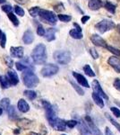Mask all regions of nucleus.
Returning <instances> with one entry per match:
<instances>
[{"label":"nucleus","mask_w":120,"mask_h":135,"mask_svg":"<svg viewBox=\"0 0 120 135\" xmlns=\"http://www.w3.org/2000/svg\"><path fill=\"white\" fill-rule=\"evenodd\" d=\"M5 60H6V64H7V66L9 68H13V66H14V61H13L12 59L10 57H8V56H6Z\"/></svg>","instance_id":"obj_43"},{"label":"nucleus","mask_w":120,"mask_h":135,"mask_svg":"<svg viewBox=\"0 0 120 135\" xmlns=\"http://www.w3.org/2000/svg\"><path fill=\"white\" fill-rule=\"evenodd\" d=\"M6 36L5 33L2 34L1 38H0V46L2 48H5L6 47Z\"/></svg>","instance_id":"obj_39"},{"label":"nucleus","mask_w":120,"mask_h":135,"mask_svg":"<svg viewBox=\"0 0 120 135\" xmlns=\"http://www.w3.org/2000/svg\"><path fill=\"white\" fill-rule=\"evenodd\" d=\"M69 34H70V36L72 37V38L77 39V40H80V39H82V37H84L82 31H79V30L75 29V28L73 30H71V31L69 32Z\"/></svg>","instance_id":"obj_23"},{"label":"nucleus","mask_w":120,"mask_h":135,"mask_svg":"<svg viewBox=\"0 0 120 135\" xmlns=\"http://www.w3.org/2000/svg\"><path fill=\"white\" fill-rule=\"evenodd\" d=\"M23 81L27 88H32L37 86L40 80H39V78L34 74L33 69H27L23 72Z\"/></svg>","instance_id":"obj_2"},{"label":"nucleus","mask_w":120,"mask_h":135,"mask_svg":"<svg viewBox=\"0 0 120 135\" xmlns=\"http://www.w3.org/2000/svg\"><path fill=\"white\" fill-rule=\"evenodd\" d=\"M106 135H114L112 133V132L109 130V128H108V127L106 128Z\"/></svg>","instance_id":"obj_46"},{"label":"nucleus","mask_w":120,"mask_h":135,"mask_svg":"<svg viewBox=\"0 0 120 135\" xmlns=\"http://www.w3.org/2000/svg\"><path fill=\"white\" fill-rule=\"evenodd\" d=\"M77 125H78V130H79L80 133L82 135H91V132L89 130L88 126L86 125V123L82 120H78Z\"/></svg>","instance_id":"obj_16"},{"label":"nucleus","mask_w":120,"mask_h":135,"mask_svg":"<svg viewBox=\"0 0 120 135\" xmlns=\"http://www.w3.org/2000/svg\"><path fill=\"white\" fill-rule=\"evenodd\" d=\"M56 30L54 29V28H49V29L47 30V32H45V35L44 37L46 38V40L48 42H52L56 39V36H55V33H56Z\"/></svg>","instance_id":"obj_20"},{"label":"nucleus","mask_w":120,"mask_h":135,"mask_svg":"<svg viewBox=\"0 0 120 135\" xmlns=\"http://www.w3.org/2000/svg\"><path fill=\"white\" fill-rule=\"evenodd\" d=\"M104 7H105L109 13H111V14H115V12H116V6L113 5L112 3H110V2H106V3L104 4Z\"/></svg>","instance_id":"obj_26"},{"label":"nucleus","mask_w":120,"mask_h":135,"mask_svg":"<svg viewBox=\"0 0 120 135\" xmlns=\"http://www.w3.org/2000/svg\"><path fill=\"white\" fill-rule=\"evenodd\" d=\"M90 53H91V55L92 56V58L95 59V60H97V59L99 58V53H98L97 51H96L95 49H93V48H91L90 49Z\"/></svg>","instance_id":"obj_42"},{"label":"nucleus","mask_w":120,"mask_h":135,"mask_svg":"<svg viewBox=\"0 0 120 135\" xmlns=\"http://www.w3.org/2000/svg\"><path fill=\"white\" fill-rule=\"evenodd\" d=\"M10 53L13 58L22 59L23 57V48L21 46L18 47H11Z\"/></svg>","instance_id":"obj_14"},{"label":"nucleus","mask_w":120,"mask_h":135,"mask_svg":"<svg viewBox=\"0 0 120 135\" xmlns=\"http://www.w3.org/2000/svg\"><path fill=\"white\" fill-rule=\"evenodd\" d=\"M0 85H1L2 88H4V89L8 88L10 86V83L6 76H1V77H0Z\"/></svg>","instance_id":"obj_24"},{"label":"nucleus","mask_w":120,"mask_h":135,"mask_svg":"<svg viewBox=\"0 0 120 135\" xmlns=\"http://www.w3.org/2000/svg\"><path fill=\"white\" fill-rule=\"evenodd\" d=\"M23 41L25 44H30L34 41V34L30 30H27L23 36Z\"/></svg>","instance_id":"obj_18"},{"label":"nucleus","mask_w":120,"mask_h":135,"mask_svg":"<svg viewBox=\"0 0 120 135\" xmlns=\"http://www.w3.org/2000/svg\"><path fill=\"white\" fill-rule=\"evenodd\" d=\"M59 70V68L54 64H47L42 68L40 73L44 78H49L56 75Z\"/></svg>","instance_id":"obj_6"},{"label":"nucleus","mask_w":120,"mask_h":135,"mask_svg":"<svg viewBox=\"0 0 120 135\" xmlns=\"http://www.w3.org/2000/svg\"><path fill=\"white\" fill-rule=\"evenodd\" d=\"M88 20H90V16H82V19H81V22H82V23H86V22L88 21Z\"/></svg>","instance_id":"obj_45"},{"label":"nucleus","mask_w":120,"mask_h":135,"mask_svg":"<svg viewBox=\"0 0 120 135\" xmlns=\"http://www.w3.org/2000/svg\"><path fill=\"white\" fill-rule=\"evenodd\" d=\"M85 120H86V125L88 126L89 130H90V132L92 133L93 135H102L101 132L99 130V128L97 127L94 123H93V121L91 119L90 116H86L85 117Z\"/></svg>","instance_id":"obj_9"},{"label":"nucleus","mask_w":120,"mask_h":135,"mask_svg":"<svg viewBox=\"0 0 120 135\" xmlns=\"http://www.w3.org/2000/svg\"><path fill=\"white\" fill-rule=\"evenodd\" d=\"M42 105L46 111V116H47L48 121L50 122L53 119H55L56 117V113L54 106L46 100H42Z\"/></svg>","instance_id":"obj_7"},{"label":"nucleus","mask_w":120,"mask_h":135,"mask_svg":"<svg viewBox=\"0 0 120 135\" xmlns=\"http://www.w3.org/2000/svg\"><path fill=\"white\" fill-rule=\"evenodd\" d=\"M105 116L107 117V119H108V121H109L110 123H112V124L114 125L115 127L117 128V130H118V132H120V124H119V123H117V122L116 121L115 119H113V117H111L109 114H107V113H106V114H105Z\"/></svg>","instance_id":"obj_27"},{"label":"nucleus","mask_w":120,"mask_h":135,"mask_svg":"<svg viewBox=\"0 0 120 135\" xmlns=\"http://www.w3.org/2000/svg\"><path fill=\"white\" fill-rule=\"evenodd\" d=\"M116 27H117V31L120 33V23H119V25H117V26H116Z\"/></svg>","instance_id":"obj_47"},{"label":"nucleus","mask_w":120,"mask_h":135,"mask_svg":"<svg viewBox=\"0 0 120 135\" xmlns=\"http://www.w3.org/2000/svg\"><path fill=\"white\" fill-rule=\"evenodd\" d=\"M2 114H3V108L0 106V115H2Z\"/></svg>","instance_id":"obj_49"},{"label":"nucleus","mask_w":120,"mask_h":135,"mask_svg":"<svg viewBox=\"0 0 120 135\" xmlns=\"http://www.w3.org/2000/svg\"><path fill=\"white\" fill-rule=\"evenodd\" d=\"M2 34H3V32H2V31H1V29H0V38H1Z\"/></svg>","instance_id":"obj_51"},{"label":"nucleus","mask_w":120,"mask_h":135,"mask_svg":"<svg viewBox=\"0 0 120 135\" xmlns=\"http://www.w3.org/2000/svg\"><path fill=\"white\" fill-rule=\"evenodd\" d=\"M50 126L52 128H54L56 131H60V132H64L66 129V123L65 121L62 119H59L58 117H56L55 119H53L52 121L49 122Z\"/></svg>","instance_id":"obj_8"},{"label":"nucleus","mask_w":120,"mask_h":135,"mask_svg":"<svg viewBox=\"0 0 120 135\" xmlns=\"http://www.w3.org/2000/svg\"><path fill=\"white\" fill-rule=\"evenodd\" d=\"M23 94H24L25 97L30 100H34L37 97L36 92H34V91H32V90H25L24 92H23Z\"/></svg>","instance_id":"obj_25"},{"label":"nucleus","mask_w":120,"mask_h":135,"mask_svg":"<svg viewBox=\"0 0 120 135\" xmlns=\"http://www.w3.org/2000/svg\"><path fill=\"white\" fill-rule=\"evenodd\" d=\"M88 6L91 10H99L103 6V2L101 0H89Z\"/></svg>","instance_id":"obj_17"},{"label":"nucleus","mask_w":120,"mask_h":135,"mask_svg":"<svg viewBox=\"0 0 120 135\" xmlns=\"http://www.w3.org/2000/svg\"><path fill=\"white\" fill-rule=\"evenodd\" d=\"M58 18L59 19L61 22H64V23H68L72 20V16H68V15H58Z\"/></svg>","instance_id":"obj_30"},{"label":"nucleus","mask_w":120,"mask_h":135,"mask_svg":"<svg viewBox=\"0 0 120 135\" xmlns=\"http://www.w3.org/2000/svg\"><path fill=\"white\" fill-rule=\"evenodd\" d=\"M84 71L87 76H89V77H95L94 71L91 69L90 65H85V66L84 67Z\"/></svg>","instance_id":"obj_28"},{"label":"nucleus","mask_w":120,"mask_h":135,"mask_svg":"<svg viewBox=\"0 0 120 135\" xmlns=\"http://www.w3.org/2000/svg\"><path fill=\"white\" fill-rule=\"evenodd\" d=\"M66 123V126L69 128H74L75 126L77 125V121L76 120H69V121H66L65 122Z\"/></svg>","instance_id":"obj_38"},{"label":"nucleus","mask_w":120,"mask_h":135,"mask_svg":"<svg viewBox=\"0 0 120 135\" xmlns=\"http://www.w3.org/2000/svg\"><path fill=\"white\" fill-rule=\"evenodd\" d=\"M6 77L8 79V81H9L10 85H12V86H15V85H17V84L19 83L18 75H17V73L14 72V71L8 70L7 73H6Z\"/></svg>","instance_id":"obj_11"},{"label":"nucleus","mask_w":120,"mask_h":135,"mask_svg":"<svg viewBox=\"0 0 120 135\" xmlns=\"http://www.w3.org/2000/svg\"><path fill=\"white\" fill-rule=\"evenodd\" d=\"M12 9H13V7L10 5H5V6H2V10H3L5 13H6V14H9V13H11Z\"/></svg>","instance_id":"obj_41"},{"label":"nucleus","mask_w":120,"mask_h":135,"mask_svg":"<svg viewBox=\"0 0 120 135\" xmlns=\"http://www.w3.org/2000/svg\"><path fill=\"white\" fill-rule=\"evenodd\" d=\"M114 86L117 90L120 91V78H116V80L114 81Z\"/></svg>","instance_id":"obj_44"},{"label":"nucleus","mask_w":120,"mask_h":135,"mask_svg":"<svg viewBox=\"0 0 120 135\" xmlns=\"http://www.w3.org/2000/svg\"><path fill=\"white\" fill-rule=\"evenodd\" d=\"M32 59L35 64L42 65L47 60V50L43 43H40L34 48L32 53Z\"/></svg>","instance_id":"obj_1"},{"label":"nucleus","mask_w":120,"mask_h":135,"mask_svg":"<svg viewBox=\"0 0 120 135\" xmlns=\"http://www.w3.org/2000/svg\"><path fill=\"white\" fill-rule=\"evenodd\" d=\"M28 135H40V134H39V133H36V132H30V133L29 134H28Z\"/></svg>","instance_id":"obj_48"},{"label":"nucleus","mask_w":120,"mask_h":135,"mask_svg":"<svg viewBox=\"0 0 120 135\" xmlns=\"http://www.w3.org/2000/svg\"><path fill=\"white\" fill-rule=\"evenodd\" d=\"M39 16H40V18L45 22H47L48 23L52 25H55L58 22V16L55 15V13L51 12L49 10H44L40 9V13H39Z\"/></svg>","instance_id":"obj_4"},{"label":"nucleus","mask_w":120,"mask_h":135,"mask_svg":"<svg viewBox=\"0 0 120 135\" xmlns=\"http://www.w3.org/2000/svg\"><path fill=\"white\" fill-rule=\"evenodd\" d=\"M7 16H8V18L10 19V21L13 23V25H15V26H18L19 25V20L17 19V17L15 16L14 14H12V13H9V14H7Z\"/></svg>","instance_id":"obj_31"},{"label":"nucleus","mask_w":120,"mask_h":135,"mask_svg":"<svg viewBox=\"0 0 120 135\" xmlns=\"http://www.w3.org/2000/svg\"><path fill=\"white\" fill-rule=\"evenodd\" d=\"M40 11V8L39 7V6H33V7H32L29 9V13L32 17H36L39 16Z\"/></svg>","instance_id":"obj_29"},{"label":"nucleus","mask_w":120,"mask_h":135,"mask_svg":"<svg viewBox=\"0 0 120 135\" xmlns=\"http://www.w3.org/2000/svg\"><path fill=\"white\" fill-rule=\"evenodd\" d=\"M6 112H7V114L9 116L10 119H16L17 118V112L15 110V107L13 105H9L8 108L6 109Z\"/></svg>","instance_id":"obj_21"},{"label":"nucleus","mask_w":120,"mask_h":135,"mask_svg":"<svg viewBox=\"0 0 120 135\" xmlns=\"http://www.w3.org/2000/svg\"><path fill=\"white\" fill-rule=\"evenodd\" d=\"M6 3V0H0V4H4Z\"/></svg>","instance_id":"obj_50"},{"label":"nucleus","mask_w":120,"mask_h":135,"mask_svg":"<svg viewBox=\"0 0 120 135\" xmlns=\"http://www.w3.org/2000/svg\"><path fill=\"white\" fill-rule=\"evenodd\" d=\"M15 67H16L17 70H19V71H23V70H25V69H29V68L26 67L25 65H23L22 62H16L15 63Z\"/></svg>","instance_id":"obj_36"},{"label":"nucleus","mask_w":120,"mask_h":135,"mask_svg":"<svg viewBox=\"0 0 120 135\" xmlns=\"http://www.w3.org/2000/svg\"><path fill=\"white\" fill-rule=\"evenodd\" d=\"M92 88H93L94 93L97 94L98 95H100V97H103L104 99H107V100L108 99V97L105 94V92L103 91V89L101 88V86H100V85L98 80H93L92 81Z\"/></svg>","instance_id":"obj_10"},{"label":"nucleus","mask_w":120,"mask_h":135,"mask_svg":"<svg viewBox=\"0 0 120 135\" xmlns=\"http://www.w3.org/2000/svg\"><path fill=\"white\" fill-rule=\"evenodd\" d=\"M71 84H72V86H73V88L76 90V92L79 94L80 95H84V91L82 90V88H80V86H78V85H76L75 83H74L73 81H71Z\"/></svg>","instance_id":"obj_34"},{"label":"nucleus","mask_w":120,"mask_h":135,"mask_svg":"<svg viewBox=\"0 0 120 135\" xmlns=\"http://www.w3.org/2000/svg\"><path fill=\"white\" fill-rule=\"evenodd\" d=\"M108 63L117 73H120V59L119 58L116 57V56L109 57L108 60Z\"/></svg>","instance_id":"obj_12"},{"label":"nucleus","mask_w":120,"mask_h":135,"mask_svg":"<svg viewBox=\"0 0 120 135\" xmlns=\"http://www.w3.org/2000/svg\"><path fill=\"white\" fill-rule=\"evenodd\" d=\"M17 106H18V109L20 110L22 113H27L28 111L30 110V105L28 104V103L24 99L19 100L18 104H17Z\"/></svg>","instance_id":"obj_19"},{"label":"nucleus","mask_w":120,"mask_h":135,"mask_svg":"<svg viewBox=\"0 0 120 135\" xmlns=\"http://www.w3.org/2000/svg\"><path fill=\"white\" fill-rule=\"evenodd\" d=\"M9 105H10V100L8 98H3L0 101V106H1L3 109L6 110Z\"/></svg>","instance_id":"obj_32"},{"label":"nucleus","mask_w":120,"mask_h":135,"mask_svg":"<svg viewBox=\"0 0 120 135\" xmlns=\"http://www.w3.org/2000/svg\"><path fill=\"white\" fill-rule=\"evenodd\" d=\"M62 135H65V134H62Z\"/></svg>","instance_id":"obj_52"},{"label":"nucleus","mask_w":120,"mask_h":135,"mask_svg":"<svg viewBox=\"0 0 120 135\" xmlns=\"http://www.w3.org/2000/svg\"><path fill=\"white\" fill-rule=\"evenodd\" d=\"M110 110H111V112L114 114V115H115L116 117L119 118V117H120V110L118 109V108H117V107H110Z\"/></svg>","instance_id":"obj_40"},{"label":"nucleus","mask_w":120,"mask_h":135,"mask_svg":"<svg viewBox=\"0 0 120 135\" xmlns=\"http://www.w3.org/2000/svg\"><path fill=\"white\" fill-rule=\"evenodd\" d=\"M14 12H15V14L18 15V16H24V10L19 6H14Z\"/></svg>","instance_id":"obj_35"},{"label":"nucleus","mask_w":120,"mask_h":135,"mask_svg":"<svg viewBox=\"0 0 120 135\" xmlns=\"http://www.w3.org/2000/svg\"><path fill=\"white\" fill-rule=\"evenodd\" d=\"M106 48H107V49H108L110 52H112L113 54H115L116 56H117V57H120V50L116 49V48L112 47V46H108V45L106 46Z\"/></svg>","instance_id":"obj_33"},{"label":"nucleus","mask_w":120,"mask_h":135,"mask_svg":"<svg viewBox=\"0 0 120 135\" xmlns=\"http://www.w3.org/2000/svg\"><path fill=\"white\" fill-rule=\"evenodd\" d=\"M92 99H93V101H94V103L97 104L98 106H100V108L104 107V105H105V104H104L103 99H102L100 95H98L97 94L93 93L92 94Z\"/></svg>","instance_id":"obj_22"},{"label":"nucleus","mask_w":120,"mask_h":135,"mask_svg":"<svg viewBox=\"0 0 120 135\" xmlns=\"http://www.w3.org/2000/svg\"><path fill=\"white\" fill-rule=\"evenodd\" d=\"M91 41L93 44L96 45V46L104 47V48H106V46H107L106 41L103 40V38H101V37L100 35H98V34H92L91 37Z\"/></svg>","instance_id":"obj_13"},{"label":"nucleus","mask_w":120,"mask_h":135,"mask_svg":"<svg viewBox=\"0 0 120 135\" xmlns=\"http://www.w3.org/2000/svg\"><path fill=\"white\" fill-rule=\"evenodd\" d=\"M73 76L75 77V78L76 79V81L78 82V84H79L80 86H84V88H90V86H89V83H88V81H87V79L82 75V74H79V73L75 72V71H74V72H73Z\"/></svg>","instance_id":"obj_15"},{"label":"nucleus","mask_w":120,"mask_h":135,"mask_svg":"<svg viewBox=\"0 0 120 135\" xmlns=\"http://www.w3.org/2000/svg\"><path fill=\"white\" fill-rule=\"evenodd\" d=\"M45 32H46V31H45L44 27H43L41 25H39L38 28H37V33H38V35L39 36H44Z\"/></svg>","instance_id":"obj_37"},{"label":"nucleus","mask_w":120,"mask_h":135,"mask_svg":"<svg viewBox=\"0 0 120 135\" xmlns=\"http://www.w3.org/2000/svg\"><path fill=\"white\" fill-rule=\"evenodd\" d=\"M54 59L58 64H68L71 61V53L67 51H56L54 52Z\"/></svg>","instance_id":"obj_3"},{"label":"nucleus","mask_w":120,"mask_h":135,"mask_svg":"<svg viewBox=\"0 0 120 135\" xmlns=\"http://www.w3.org/2000/svg\"><path fill=\"white\" fill-rule=\"evenodd\" d=\"M115 27H116V25L114 22L111 20H108V19L101 20L95 25L96 29L100 32H101V33H104V32H106L108 31H110V30L114 29Z\"/></svg>","instance_id":"obj_5"}]
</instances>
